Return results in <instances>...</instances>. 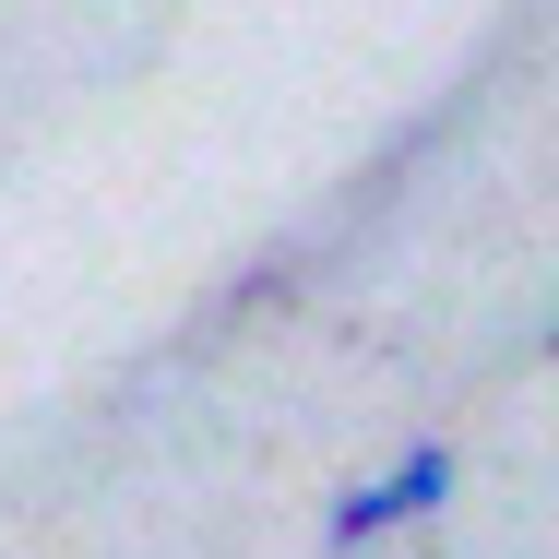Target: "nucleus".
<instances>
[{"label": "nucleus", "mask_w": 559, "mask_h": 559, "mask_svg": "<svg viewBox=\"0 0 559 559\" xmlns=\"http://www.w3.org/2000/svg\"><path fill=\"white\" fill-rule=\"evenodd\" d=\"M452 441H405L381 476H357V488H334V512H322V548H369V536H405V524H429V512H452Z\"/></svg>", "instance_id": "nucleus-1"}]
</instances>
